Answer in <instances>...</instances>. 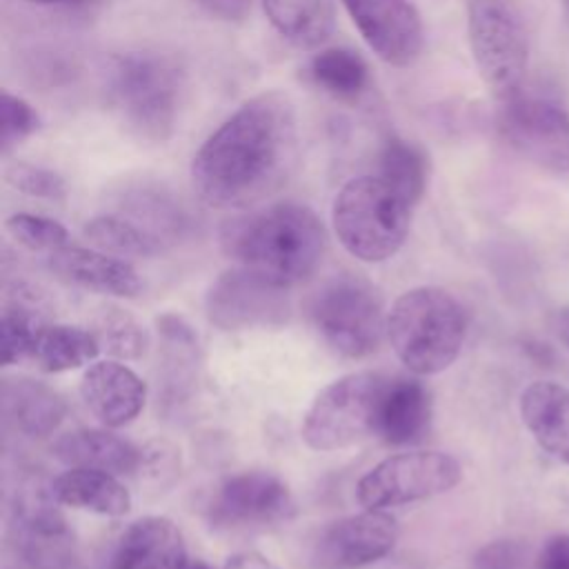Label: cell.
I'll use <instances>...</instances> for the list:
<instances>
[{
    "mask_svg": "<svg viewBox=\"0 0 569 569\" xmlns=\"http://www.w3.org/2000/svg\"><path fill=\"white\" fill-rule=\"evenodd\" d=\"M298 118L280 91L242 102L196 151L191 184L216 209H240L271 193L293 169Z\"/></svg>",
    "mask_w": 569,
    "mask_h": 569,
    "instance_id": "1",
    "label": "cell"
},
{
    "mask_svg": "<svg viewBox=\"0 0 569 569\" xmlns=\"http://www.w3.org/2000/svg\"><path fill=\"white\" fill-rule=\"evenodd\" d=\"M222 247L240 267L289 289L318 269L327 231L311 207L278 202L231 220L222 229Z\"/></svg>",
    "mask_w": 569,
    "mask_h": 569,
    "instance_id": "2",
    "label": "cell"
},
{
    "mask_svg": "<svg viewBox=\"0 0 569 569\" xmlns=\"http://www.w3.org/2000/svg\"><path fill=\"white\" fill-rule=\"evenodd\" d=\"M467 336L460 300L442 287H413L387 311V340L398 360L418 376L445 371Z\"/></svg>",
    "mask_w": 569,
    "mask_h": 569,
    "instance_id": "3",
    "label": "cell"
},
{
    "mask_svg": "<svg viewBox=\"0 0 569 569\" xmlns=\"http://www.w3.org/2000/svg\"><path fill=\"white\" fill-rule=\"evenodd\" d=\"M107 93L122 122L140 138H171L184 93V69L162 51H127L111 60Z\"/></svg>",
    "mask_w": 569,
    "mask_h": 569,
    "instance_id": "4",
    "label": "cell"
},
{
    "mask_svg": "<svg viewBox=\"0 0 569 569\" xmlns=\"http://www.w3.org/2000/svg\"><path fill=\"white\" fill-rule=\"evenodd\" d=\"M413 204L380 176H360L333 198L331 222L340 244L362 262H382L407 240Z\"/></svg>",
    "mask_w": 569,
    "mask_h": 569,
    "instance_id": "5",
    "label": "cell"
},
{
    "mask_svg": "<svg viewBox=\"0 0 569 569\" xmlns=\"http://www.w3.org/2000/svg\"><path fill=\"white\" fill-rule=\"evenodd\" d=\"M309 318L320 338L345 358H367L387 338V311L376 287L362 276H333L318 287Z\"/></svg>",
    "mask_w": 569,
    "mask_h": 569,
    "instance_id": "6",
    "label": "cell"
},
{
    "mask_svg": "<svg viewBox=\"0 0 569 569\" xmlns=\"http://www.w3.org/2000/svg\"><path fill=\"white\" fill-rule=\"evenodd\" d=\"M467 36L478 73L496 98L525 82L529 33L520 0H467Z\"/></svg>",
    "mask_w": 569,
    "mask_h": 569,
    "instance_id": "7",
    "label": "cell"
},
{
    "mask_svg": "<svg viewBox=\"0 0 569 569\" xmlns=\"http://www.w3.org/2000/svg\"><path fill=\"white\" fill-rule=\"evenodd\" d=\"M385 380L373 371H353L329 382L305 413V445L313 451H338L373 436Z\"/></svg>",
    "mask_w": 569,
    "mask_h": 569,
    "instance_id": "8",
    "label": "cell"
},
{
    "mask_svg": "<svg viewBox=\"0 0 569 569\" xmlns=\"http://www.w3.org/2000/svg\"><path fill=\"white\" fill-rule=\"evenodd\" d=\"M496 100L500 138L536 167L569 173V113L562 102L525 82Z\"/></svg>",
    "mask_w": 569,
    "mask_h": 569,
    "instance_id": "9",
    "label": "cell"
},
{
    "mask_svg": "<svg viewBox=\"0 0 569 569\" xmlns=\"http://www.w3.org/2000/svg\"><path fill=\"white\" fill-rule=\"evenodd\" d=\"M462 480L460 462L445 451H405L380 460L356 487L365 509H389L451 491Z\"/></svg>",
    "mask_w": 569,
    "mask_h": 569,
    "instance_id": "10",
    "label": "cell"
},
{
    "mask_svg": "<svg viewBox=\"0 0 569 569\" xmlns=\"http://www.w3.org/2000/svg\"><path fill=\"white\" fill-rule=\"evenodd\" d=\"M296 500L289 487L269 471H242L224 478L209 505L207 516L216 529L269 527L291 520Z\"/></svg>",
    "mask_w": 569,
    "mask_h": 569,
    "instance_id": "11",
    "label": "cell"
},
{
    "mask_svg": "<svg viewBox=\"0 0 569 569\" xmlns=\"http://www.w3.org/2000/svg\"><path fill=\"white\" fill-rule=\"evenodd\" d=\"M287 313V289L240 264L222 271L207 291V316L227 331L280 325Z\"/></svg>",
    "mask_w": 569,
    "mask_h": 569,
    "instance_id": "12",
    "label": "cell"
},
{
    "mask_svg": "<svg viewBox=\"0 0 569 569\" xmlns=\"http://www.w3.org/2000/svg\"><path fill=\"white\" fill-rule=\"evenodd\" d=\"M398 542V522L382 509H365L329 522L313 542L316 569H360L382 560Z\"/></svg>",
    "mask_w": 569,
    "mask_h": 569,
    "instance_id": "13",
    "label": "cell"
},
{
    "mask_svg": "<svg viewBox=\"0 0 569 569\" xmlns=\"http://www.w3.org/2000/svg\"><path fill=\"white\" fill-rule=\"evenodd\" d=\"M369 49L393 67H409L425 44L422 18L411 0H342Z\"/></svg>",
    "mask_w": 569,
    "mask_h": 569,
    "instance_id": "14",
    "label": "cell"
},
{
    "mask_svg": "<svg viewBox=\"0 0 569 569\" xmlns=\"http://www.w3.org/2000/svg\"><path fill=\"white\" fill-rule=\"evenodd\" d=\"M53 496L22 500L16 513V542L29 569H80L73 538L53 507Z\"/></svg>",
    "mask_w": 569,
    "mask_h": 569,
    "instance_id": "15",
    "label": "cell"
},
{
    "mask_svg": "<svg viewBox=\"0 0 569 569\" xmlns=\"http://www.w3.org/2000/svg\"><path fill=\"white\" fill-rule=\"evenodd\" d=\"M80 396L87 409L109 429L133 422L147 402L144 380L118 360L89 365L80 380Z\"/></svg>",
    "mask_w": 569,
    "mask_h": 569,
    "instance_id": "16",
    "label": "cell"
},
{
    "mask_svg": "<svg viewBox=\"0 0 569 569\" xmlns=\"http://www.w3.org/2000/svg\"><path fill=\"white\" fill-rule=\"evenodd\" d=\"M184 558L178 525L164 516H144L120 531L102 569H178Z\"/></svg>",
    "mask_w": 569,
    "mask_h": 569,
    "instance_id": "17",
    "label": "cell"
},
{
    "mask_svg": "<svg viewBox=\"0 0 569 569\" xmlns=\"http://www.w3.org/2000/svg\"><path fill=\"white\" fill-rule=\"evenodd\" d=\"M47 264L64 282L96 293L133 298L142 289V280L131 262L100 249L67 244L49 253Z\"/></svg>",
    "mask_w": 569,
    "mask_h": 569,
    "instance_id": "18",
    "label": "cell"
},
{
    "mask_svg": "<svg viewBox=\"0 0 569 569\" xmlns=\"http://www.w3.org/2000/svg\"><path fill=\"white\" fill-rule=\"evenodd\" d=\"M431 422V393L418 378H387L376 413L373 436L405 447L422 440Z\"/></svg>",
    "mask_w": 569,
    "mask_h": 569,
    "instance_id": "19",
    "label": "cell"
},
{
    "mask_svg": "<svg viewBox=\"0 0 569 569\" xmlns=\"http://www.w3.org/2000/svg\"><path fill=\"white\" fill-rule=\"evenodd\" d=\"M520 418L533 440L553 458L569 465V389L538 380L520 396Z\"/></svg>",
    "mask_w": 569,
    "mask_h": 569,
    "instance_id": "20",
    "label": "cell"
},
{
    "mask_svg": "<svg viewBox=\"0 0 569 569\" xmlns=\"http://www.w3.org/2000/svg\"><path fill=\"white\" fill-rule=\"evenodd\" d=\"M53 456L67 467L98 469L113 476L133 473L140 462V449L107 429H76L60 436Z\"/></svg>",
    "mask_w": 569,
    "mask_h": 569,
    "instance_id": "21",
    "label": "cell"
},
{
    "mask_svg": "<svg viewBox=\"0 0 569 569\" xmlns=\"http://www.w3.org/2000/svg\"><path fill=\"white\" fill-rule=\"evenodd\" d=\"M7 420L29 438L53 433L67 416L64 398L49 385L33 378H9L2 385Z\"/></svg>",
    "mask_w": 569,
    "mask_h": 569,
    "instance_id": "22",
    "label": "cell"
},
{
    "mask_svg": "<svg viewBox=\"0 0 569 569\" xmlns=\"http://www.w3.org/2000/svg\"><path fill=\"white\" fill-rule=\"evenodd\" d=\"M49 493L58 505L82 509L100 516H124L131 509V493L107 471L69 467L49 485Z\"/></svg>",
    "mask_w": 569,
    "mask_h": 569,
    "instance_id": "23",
    "label": "cell"
},
{
    "mask_svg": "<svg viewBox=\"0 0 569 569\" xmlns=\"http://www.w3.org/2000/svg\"><path fill=\"white\" fill-rule=\"evenodd\" d=\"M271 27L298 49L325 44L336 29L333 0H262Z\"/></svg>",
    "mask_w": 569,
    "mask_h": 569,
    "instance_id": "24",
    "label": "cell"
},
{
    "mask_svg": "<svg viewBox=\"0 0 569 569\" xmlns=\"http://www.w3.org/2000/svg\"><path fill=\"white\" fill-rule=\"evenodd\" d=\"M84 238L100 251L118 258H151L164 251L167 242L127 213H100L87 220Z\"/></svg>",
    "mask_w": 569,
    "mask_h": 569,
    "instance_id": "25",
    "label": "cell"
},
{
    "mask_svg": "<svg viewBox=\"0 0 569 569\" xmlns=\"http://www.w3.org/2000/svg\"><path fill=\"white\" fill-rule=\"evenodd\" d=\"M93 331L76 325H49L42 329L31 360L47 373H62L93 362L100 353Z\"/></svg>",
    "mask_w": 569,
    "mask_h": 569,
    "instance_id": "26",
    "label": "cell"
},
{
    "mask_svg": "<svg viewBox=\"0 0 569 569\" xmlns=\"http://www.w3.org/2000/svg\"><path fill=\"white\" fill-rule=\"evenodd\" d=\"M378 176L411 204H418L429 182V156L420 144L389 136L378 153Z\"/></svg>",
    "mask_w": 569,
    "mask_h": 569,
    "instance_id": "27",
    "label": "cell"
},
{
    "mask_svg": "<svg viewBox=\"0 0 569 569\" xmlns=\"http://www.w3.org/2000/svg\"><path fill=\"white\" fill-rule=\"evenodd\" d=\"M307 71L316 87L340 100H356L371 82L365 58L345 47L322 49L311 58Z\"/></svg>",
    "mask_w": 569,
    "mask_h": 569,
    "instance_id": "28",
    "label": "cell"
},
{
    "mask_svg": "<svg viewBox=\"0 0 569 569\" xmlns=\"http://www.w3.org/2000/svg\"><path fill=\"white\" fill-rule=\"evenodd\" d=\"M47 327L33 302L13 298L2 309L0 336H2V365H16L31 360L36 342Z\"/></svg>",
    "mask_w": 569,
    "mask_h": 569,
    "instance_id": "29",
    "label": "cell"
},
{
    "mask_svg": "<svg viewBox=\"0 0 569 569\" xmlns=\"http://www.w3.org/2000/svg\"><path fill=\"white\" fill-rule=\"evenodd\" d=\"M93 333L100 342V349L118 360H136L147 347L144 327L133 316L116 307L100 311Z\"/></svg>",
    "mask_w": 569,
    "mask_h": 569,
    "instance_id": "30",
    "label": "cell"
},
{
    "mask_svg": "<svg viewBox=\"0 0 569 569\" xmlns=\"http://www.w3.org/2000/svg\"><path fill=\"white\" fill-rule=\"evenodd\" d=\"M7 233L29 251H58L67 247L69 231L62 222L38 213H13L4 220Z\"/></svg>",
    "mask_w": 569,
    "mask_h": 569,
    "instance_id": "31",
    "label": "cell"
},
{
    "mask_svg": "<svg viewBox=\"0 0 569 569\" xmlns=\"http://www.w3.org/2000/svg\"><path fill=\"white\" fill-rule=\"evenodd\" d=\"M4 180L16 191L40 198V200H64L67 182L64 178L47 167L31 164V162H13L4 169Z\"/></svg>",
    "mask_w": 569,
    "mask_h": 569,
    "instance_id": "32",
    "label": "cell"
},
{
    "mask_svg": "<svg viewBox=\"0 0 569 569\" xmlns=\"http://www.w3.org/2000/svg\"><path fill=\"white\" fill-rule=\"evenodd\" d=\"M140 478L153 487H169L180 473V451L169 440L156 438L140 449Z\"/></svg>",
    "mask_w": 569,
    "mask_h": 569,
    "instance_id": "33",
    "label": "cell"
},
{
    "mask_svg": "<svg viewBox=\"0 0 569 569\" xmlns=\"http://www.w3.org/2000/svg\"><path fill=\"white\" fill-rule=\"evenodd\" d=\"M40 127L38 111L20 96L2 91V151L9 153Z\"/></svg>",
    "mask_w": 569,
    "mask_h": 569,
    "instance_id": "34",
    "label": "cell"
},
{
    "mask_svg": "<svg viewBox=\"0 0 569 569\" xmlns=\"http://www.w3.org/2000/svg\"><path fill=\"white\" fill-rule=\"evenodd\" d=\"M471 569H527V549L516 540L489 542L473 556Z\"/></svg>",
    "mask_w": 569,
    "mask_h": 569,
    "instance_id": "35",
    "label": "cell"
},
{
    "mask_svg": "<svg viewBox=\"0 0 569 569\" xmlns=\"http://www.w3.org/2000/svg\"><path fill=\"white\" fill-rule=\"evenodd\" d=\"M536 569H569V533L551 536L542 545L536 558Z\"/></svg>",
    "mask_w": 569,
    "mask_h": 569,
    "instance_id": "36",
    "label": "cell"
},
{
    "mask_svg": "<svg viewBox=\"0 0 569 569\" xmlns=\"http://www.w3.org/2000/svg\"><path fill=\"white\" fill-rule=\"evenodd\" d=\"M198 2L209 13L222 20H242L251 9V0H198Z\"/></svg>",
    "mask_w": 569,
    "mask_h": 569,
    "instance_id": "37",
    "label": "cell"
},
{
    "mask_svg": "<svg viewBox=\"0 0 569 569\" xmlns=\"http://www.w3.org/2000/svg\"><path fill=\"white\" fill-rule=\"evenodd\" d=\"M222 569H280V567L258 551H240V553H233Z\"/></svg>",
    "mask_w": 569,
    "mask_h": 569,
    "instance_id": "38",
    "label": "cell"
},
{
    "mask_svg": "<svg viewBox=\"0 0 569 569\" xmlns=\"http://www.w3.org/2000/svg\"><path fill=\"white\" fill-rule=\"evenodd\" d=\"M556 320H558V333H560V338L569 345V309H560L558 316H556Z\"/></svg>",
    "mask_w": 569,
    "mask_h": 569,
    "instance_id": "39",
    "label": "cell"
},
{
    "mask_svg": "<svg viewBox=\"0 0 569 569\" xmlns=\"http://www.w3.org/2000/svg\"><path fill=\"white\" fill-rule=\"evenodd\" d=\"M33 4H44V7H51V4H58V7H82V4H89V2H96V0H29Z\"/></svg>",
    "mask_w": 569,
    "mask_h": 569,
    "instance_id": "40",
    "label": "cell"
},
{
    "mask_svg": "<svg viewBox=\"0 0 569 569\" xmlns=\"http://www.w3.org/2000/svg\"><path fill=\"white\" fill-rule=\"evenodd\" d=\"M178 569H213V567L200 558H184Z\"/></svg>",
    "mask_w": 569,
    "mask_h": 569,
    "instance_id": "41",
    "label": "cell"
},
{
    "mask_svg": "<svg viewBox=\"0 0 569 569\" xmlns=\"http://www.w3.org/2000/svg\"><path fill=\"white\" fill-rule=\"evenodd\" d=\"M562 13H565V18L569 22V0H562Z\"/></svg>",
    "mask_w": 569,
    "mask_h": 569,
    "instance_id": "42",
    "label": "cell"
}]
</instances>
